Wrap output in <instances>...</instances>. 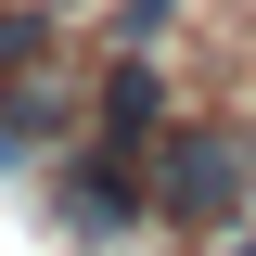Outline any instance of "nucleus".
<instances>
[{
    "instance_id": "5",
    "label": "nucleus",
    "mask_w": 256,
    "mask_h": 256,
    "mask_svg": "<svg viewBox=\"0 0 256 256\" xmlns=\"http://www.w3.org/2000/svg\"><path fill=\"white\" fill-rule=\"evenodd\" d=\"M218 256H256V244H218Z\"/></svg>"
},
{
    "instance_id": "3",
    "label": "nucleus",
    "mask_w": 256,
    "mask_h": 256,
    "mask_svg": "<svg viewBox=\"0 0 256 256\" xmlns=\"http://www.w3.org/2000/svg\"><path fill=\"white\" fill-rule=\"evenodd\" d=\"M102 128H116V141H128V128H154V77H141V64L102 90Z\"/></svg>"
},
{
    "instance_id": "2",
    "label": "nucleus",
    "mask_w": 256,
    "mask_h": 256,
    "mask_svg": "<svg viewBox=\"0 0 256 256\" xmlns=\"http://www.w3.org/2000/svg\"><path fill=\"white\" fill-rule=\"evenodd\" d=\"M64 205H77V218H90V230H102V218H141V180H116V166L90 154V166H77V192H64Z\"/></svg>"
},
{
    "instance_id": "1",
    "label": "nucleus",
    "mask_w": 256,
    "mask_h": 256,
    "mask_svg": "<svg viewBox=\"0 0 256 256\" xmlns=\"http://www.w3.org/2000/svg\"><path fill=\"white\" fill-rule=\"evenodd\" d=\"M244 141H230V128H180V141H166V218H192V230H218V218H244Z\"/></svg>"
},
{
    "instance_id": "4",
    "label": "nucleus",
    "mask_w": 256,
    "mask_h": 256,
    "mask_svg": "<svg viewBox=\"0 0 256 256\" xmlns=\"http://www.w3.org/2000/svg\"><path fill=\"white\" fill-rule=\"evenodd\" d=\"M154 13H166V0H128V26H154Z\"/></svg>"
}]
</instances>
